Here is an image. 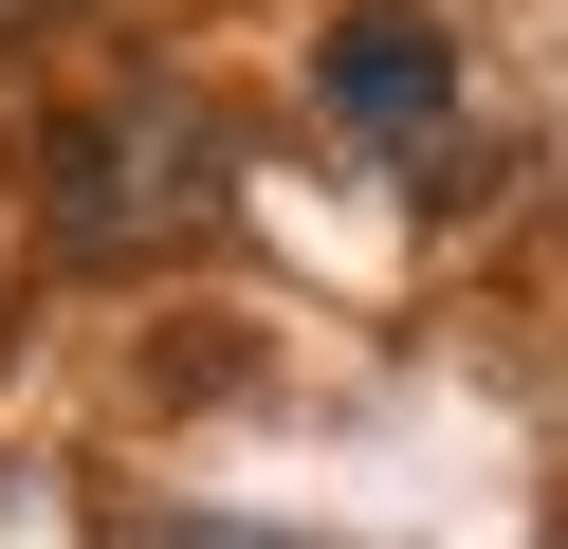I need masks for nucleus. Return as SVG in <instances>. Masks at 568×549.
<instances>
[{"label": "nucleus", "instance_id": "nucleus-1", "mask_svg": "<svg viewBox=\"0 0 568 549\" xmlns=\"http://www.w3.org/2000/svg\"><path fill=\"white\" fill-rule=\"evenodd\" d=\"M239 165H221V110L165 92V73H129V92H92L74 129L38 146V238L74 256V275H165L184 238H221Z\"/></svg>", "mask_w": 568, "mask_h": 549}, {"label": "nucleus", "instance_id": "nucleus-2", "mask_svg": "<svg viewBox=\"0 0 568 549\" xmlns=\"http://www.w3.org/2000/svg\"><path fill=\"white\" fill-rule=\"evenodd\" d=\"M312 92H331L348 129H385V146H422V129H440V110H458V37L422 19V0H367V19L331 37V73H312Z\"/></svg>", "mask_w": 568, "mask_h": 549}, {"label": "nucleus", "instance_id": "nucleus-4", "mask_svg": "<svg viewBox=\"0 0 568 549\" xmlns=\"http://www.w3.org/2000/svg\"><path fill=\"white\" fill-rule=\"evenodd\" d=\"M148 549H275V531H148Z\"/></svg>", "mask_w": 568, "mask_h": 549}, {"label": "nucleus", "instance_id": "nucleus-3", "mask_svg": "<svg viewBox=\"0 0 568 549\" xmlns=\"http://www.w3.org/2000/svg\"><path fill=\"white\" fill-rule=\"evenodd\" d=\"M55 19H74V0H0V37H55Z\"/></svg>", "mask_w": 568, "mask_h": 549}]
</instances>
